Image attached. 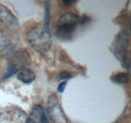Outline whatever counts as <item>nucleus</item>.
Listing matches in <instances>:
<instances>
[{
  "label": "nucleus",
  "instance_id": "nucleus-1",
  "mask_svg": "<svg viewBox=\"0 0 131 123\" xmlns=\"http://www.w3.org/2000/svg\"><path fill=\"white\" fill-rule=\"evenodd\" d=\"M26 38L31 47L40 53L48 51L52 44L49 29H46L44 26L38 25L30 29Z\"/></svg>",
  "mask_w": 131,
  "mask_h": 123
},
{
  "label": "nucleus",
  "instance_id": "nucleus-2",
  "mask_svg": "<svg viewBox=\"0 0 131 123\" xmlns=\"http://www.w3.org/2000/svg\"><path fill=\"white\" fill-rule=\"evenodd\" d=\"M81 24L80 18L73 13H66L60 16L56 23L55 31L59 38L69 40L73 37L78 26Z\"/></svg>",
  "mask_w": 131,
  "mask_h": 123
},
{
  "label": "nucleus",
  "instance_id": "nucleus-3",
  "mask_svg": "<svg viewBox=\"0 0 131 123\" xmlns=\"http://www.w3.org/2000/svg\"><path fill=\"white\" fill-rule=\"evenodd\" d=\"M25 111L17 106H8L0 110V123H26Z\"/></svg>",
  "mask_w": 131,
  "mask_h": 123
},
{
  "label": "nucleus",
  "instance_id": "nucleus-4",
  "mask_svg": "<svg viewBox=\"0 0 131 123\" xmlns=\"http://www.w3.org/2000/svg\"><path fill=\"white\" fill-rule=\"evenodd\" d=\"M129 46V35L125 32H120L117 35L113 45V51L118 60L125 64V67H129L127 60V52Z\"/></svg>",
  "mask_w": 131,
  "mask_h": 123
},
{
  "label": "nucleus",
  "instance_id": "nucleus-5",
  "mask_svg": "<svg viewBox=\"0 0 131 123\" xmlns=\"http://www.w3.org/2000/svg\"><path fill=\"white\" fill-rule=\"evenodd\" d=\"M47 108L50 118L54 122L68 123L67 119L61 109L58 98L55 94H51L49 97Z\"/></svg>",
  "mask_w": 131,
  "mask_h": 123
},
{
  "label": "nucleus",
  "instance_id": "nucleus-6",
  "mask_svg": "<svg viewBox=\"0 0 131 123\" xmlns=\"http://www.w3.org/2000/svg\"><path fill=\"white\" fill-rule=\"evenodd\" d=\"M29 63V55L24 51L17 52L13 55L8 61L7 70L5 73L4 78H7L15 74L18 70Z\"/></svg>",
  "mask_w": 131,
  "mask_h": 123
},
{
  "label": "nucleus",
  "instance_id": "nucleus-7",
  "mask_svg": "<svg viewBox=\"0 0 131 123\" xmlns=\"http://www.w3.org/2000/svg\"><path fill=\"white\" fill-rule=\"evenodd\" d=\"M0 20L12 31H17L19 23L14 14L6 7L0 4Z\"/></svg>",
  "mask_w": 131,
  "mask_h": 123
},
{
  "label": "nucleus",
  "instance_id": "nucleus-8",
  "mask_svg": "<svg viewBox=\"0 0 131 123\" xmlns=\"http://www.w3.org/2000/svg\"><path fill=\"white\" fill-rule=\"evenodd\" d=\"M15 46L12 38L0 29V56H8L14 53Z\"/></svg>",
  "mask_w": 131,
  "mask_h": 123
},
{
  "label": "nucleus",
  "instance_id": "nucleus-9",
  "mask_svg": "<svg viewBox=\"0 0 131 123\" xmlns=\"http://www.w3.org/2000/svg\"><path fill=\"white\" fill-rule=\"evenodd\" d=\"M26 123H49L47 117L42 106H34Z\"/></svg>",
  "mask_w": 131,
  "mask_h": 123
},
{
  "label": "nucleus",
  "instance_id": "nucleus-10",
  "mask_svg": "<svg viewBox=\"0 0 131 123\" xmlns=\"http://www.w3.org/2000/svg\"><path fill=\"white\" fill-rule=\"evenodd\" d=\"M36 76L30 69L24 68L17 75V79L24 83H30L35 79Z\"/></svg>",
  "mask_w": 131,
  "mask_h": 123
},
{
  "label": "nucleus",
  "instance_id": "nucleus-11",
  "mask_svg": "<svg viewBox=\"0 0 131 123\" xmlns=\"http://www.w3.org/2000/svg\"><path fill=\"white\" fill-rule=\"evenodd\" d=\"M111 80L114 83H118V84H124L129 81V74L125 73H121L116 74L112 78Z\"/></svg>",
  "mask_w": 131,
  "mask_h": 123
},
{
  "label": "nucleus",
  "instance_id": "nucleus-12",
  "mask_svg": "<svg viewBox=\"0 0 131 123\" xmlns=\"http://www.w3.org/2000/svg\"><path fill=\"white\" fill-rule=\"evenodd\" d=\"M46 12H45L44 17V26L46 29H49V6L48 2H46Z\"/></svg>",
  "mask_w": 131,
  "mask_h": 123
},
{
  "label": "nucleus",
  "instance_id": "nucleus-13",
  "mask_svg": "<svg viewBox=\"0 0 131 123\" xmlns=\"http://www.w3.org/2000/svg\"><path fill=\"white\" fill-rule=\"evenodd\" d=\"M72 77V74L68 72H62L59 75V79H69Z\"/></svg>",
  "mask_w": 131,
  "mask_h": 123
},
{
  "label": "nucleus",
  "instance_id": "nucleus-14",
  "mask_svg": "<svg viewBox=\"0 0 131 123\" xmlns=\"http://www.w3.org/2000/svg\"><path fill=\"white\" fill-rule=\"evenodd\" d=\"M66 85H67L66 81L61 82V83L58 85V91L60 92V93H62V92L64 91V90H65V87H66Z\"/></svg>",
  "mask_w": 131,
  "mask_h": 123
},
{
  "label": "nucleus",
  "instance_id": "nucleus-15",
  "mask_svg": "<svg viewBox=\"0 0 131 123\" xmlns=\"http://www.w3.org/2000/svg\"><path fill=\"white\" fill-rule=\"evenodd\" d=\"M61 3H62L63 5H65V6H69V5H71L72 4H73L74 3H75V1H61Z\"/></svg>",
  "mask_w": 131,
  "mask_h": 123
}]
</instances>
